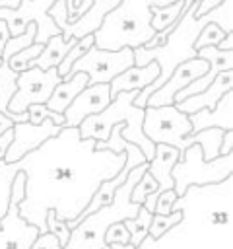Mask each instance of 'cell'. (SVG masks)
<instances>
[{"label": "cell", "mask_w": 233, "mask_h": 249, "mask_svg": "<svg viewBox=\"0 0 233 249\" xmlns=\"http://www.w3.org/2000/svg\"><path fill=\"white\" fill-rule=\"evenodd\" d=\"M221 136H223V130L221 128H202L198 132H192L188 136H184L183 144H184V150L190 146V144H198L202 148V158L206 161L210 160H216L219 156V142H221Z\"/></svg>", "instance_id": "obj_22"}, {"label": "cell", "mask_w": 233, "mask_h": 249, "mask_svg": "<svg viewBox=\"0 0 233 249\" xmlns=\"http://www.w3.org/2000/svg\"><path fill=\"white\" fill-rule=\"evenodd\" d=\"M56 0H21L17 8H0V19L8 23L10 35H19L29 23L37 25L35 43L45 45L50 37L60 33V27L49 16V8Z\"/></svg>", "instance_id": "obj_10"}, {"label": "cell", "mask_w": 233, "mask_h": 249, "mask_svg": "<svg viewBox=\"0 0 233 249\" xmlns=\"http://www.w3.org/2000/svg\"><path fill=\"white\" fill-rule=\"evenodd\" d=\"M229 89H233V70H223V72H219V74L214 78V82H212L206 89H202L200 93L188 95V97H184L183 101L173 103V105H175L181 113L192 115V113H196V111H200V109H212V107L219 101V97H221L225 91H229Z\"/></svg>", "instance_id": "obj_16"}, {"label": "cell", "mask_w": 233, "mask_h": 249, "mask_svg": "<svg viewBox=\"0 0 233 249\" xmlns=\"http://www.w3.org/2000/svg\"><path fill=\"white\" fill-rule=\"evenodd\" d=\"M231 175H233V152L206 161L202 158V148L198 144H190L179 156V161L171 169L173 191L177 193V196L184 195V191L190 185H198V187L214 185Z\"/></svg>", "instance_id": "obj_7"}, {"label": "cell", "mask_w": 233, "mask_h": 249, "mask_svg": "<svg viewBox=\"0 0 233 249\" xmlns=\"http://www.w3.org/2000/svg\"><path fill=\"white\" fill-rule=\"evenodd\" d=\"M183 6H184V0H177V2L167 4V6H150V12H151L150 25H151V29L157 33V31H165L171 25H175L177 19L181 18Z\"/></svg>", "instance_id": "obj_24"}, {"label": "cell", "mask_w": 233, "mask_h": 249, "mask_svg": "<svg viewBox=\"0 0 233 249\" xmlns=\"http://www.w3.org/2000/svg\"><path fill=\"white\" fill-rule=\"evenodd\" d=\"M173 2L177 0H122L103 18L101 25L93 33V45L105 51L144 47L155 35L150 25V6H167Z\"/></svg>", "instance_id": "obj_4"}, {"label": "cell", "mask_w": 233, "mask_h": 249, "mask_svg": "<svg viewBox=\"0 0 233 249\" xmlns=\"http://www.w3.org/2000/svg\"><path fill=\"white\" fill-rule=\"evenodd\" d=\"M196 6H198V0H184L181 18L177 19L175 25H171L165 31H157L144 47L134 49V64L136 66H144L148 62L159 64V76L136 93V97H134L136 107L144 109L148 105V97L157 88H161L165 84V80L175 70V66H179L184 60L198 58L194 41L206 23L219 25L223 33L233 31V0H223L219 6H216L214 10L198 16V18L194 16Z\"/></svg>", "instance_id": "obj_3"}, {"label": "cell", "mask_w": 233, "mask_h": 249, "mask_svg": "<svg viewBox=\"0 0 233 249\" xmlns=\"http://www.w3.org/2000/svg\"><path fill=\"white\" fill-rule=\"evenodd\" d=\"M16 167L14 163H6L4 160H0V220L8 210V202H10V191H12V181L16 175Z\"/></svg>", "instance_id": "obj_28"}, {"label": "cell", "mask_w": 233, "mask_h": 249, "mask_svg": "<svg viewBox=\"0 0 233 249\" xmlns=\"http://www.w3.org/2000/svg\"><path fill=\"white\" fill-rule=\"evenodd\" d=\"M142 132L153 142V144H167L179 150V154L184 152V136L192 134V124L188 121V115L181 113L175 105H161V107H144V121H142Z\"/></svg>", "instance_id": "obj_8"}, {"label": "cell", "mask_w": 233, "mask_h": 249, "mask_svg": "<svg viewBox=\"0 0 233 249\" xmlns=\"http://www.w3.org/2000/svg\"><path fill=\"white\" fill-rule=\"evenodd\" d=\"M25 193V173L17 171L12 181L8 210L0 220V249H29L39 237V228L19 216V202Z\"/></svg>", "instance_id": "obj_9"}, {"label": "cell", "mask_w": 233, "mask_h": 249, "mask_svg": "<svg viewBox=\"0 0 233 249\" xmlns=\"http://www.w3.org/2000/svg\"><path fill=\"white\" fill-rule=\"evenodd\" d=\"M181 210H171L169 214H153L151 216V224H150V230H148V235L151 239H157L161 233H165L171 226H175L179 220H181Z\"/></svg>", "instance_id": "obj_29"}, {"label": "cell", "mask_w": 233, "mask_h": 249, "mask_svg": "<svg viewBox=\"0 0 233 249\" xmlns=\"http://www.w3.org/2000/svg\"><path fill=\"white\" fill-rule=\"evenodd\" d=\"M12 126H14V121H12V119H8L6 115H2V113H0V134H4L6 130H10Z\"/></svg>", "instance_id": "obj_42"}, {"label": "cell", "mask_w": 233, "mask_h": 249, "mask_svg": "<svg viewBox=\"0 0 233 249\" xmlns=\"http://www.w3.org/2000/svg\"><path fill=\"white\" fill-rule=\"evenodd\" d=\"M45 224H47V231H50L52 235H56L58 241H60V245L64 247L68 243V237H70V228L66 226V222L58 220L56 214L52 210H49L47 212V218H45Z\"/></svg>", "instance_id": "obj_33"}, {"label": "cell", "mask_w": 233, "mask_h": 249, "mask_svg": "<svg viewBox=\"0 0 233 249\" xmlns=\"http://www.w3.org/2000/svg\"><path fill=\"white\" fill-rule=\"evenodd\" d=\"M179 150L167 144H155V154L148 161V173L157 181V193L173 189L171 169L179 161Z\"/></svg>", "instance_id": "obj_19"}, {"label": "cell", "mask_w": 233, "mask_h": 249, "mask_svg": "<svg viewBox=\"0 0 233 249\" xmlns=\"http://www.w3.org/2000/svg\"><path fill=\"white\" fill-rule=\"evenodd\" d=\"M21 0H0V8H17Z\"/></svg>", "instance_id": "obj_43"}, {"label": "cell", "mask_w": 233, "mask_h": 249, "mask_svg": "<svg viewBox=\"0 0 233 249\" xmlns=\"http://www.w3.org/2000/svg\"><path fill=\"white\" fill-rule=\"evenodd\" d=\"M208 70V62L202 58H190L181 62L179 66H175V70L169 74V78L165 80V84L161 88H157L150 97H148V105L150 107H161V105H173L175 93H179L183 88H186L192 80L200 78L204 72Z\"/></svg>", "instance_id": "obj_14"}, {"label": "cell", "mask_w": 233, "mask_h": 249, "mask_svg": "<svg viewBox=\"0 0 233 249\" xmlns=\"http://www.w3.org/2000/svg\"><path fill=\"white\" fill-rule=\"evenodd\" d=\"M233 152V130H223L221 142H219V156Z\"/></svg>", "instance_id": "obj_37"}, {"label": "cell", "mask_w": 233, "mask_h": 249, "mask_svg": "<svg viewBox=\"0 0 233 249\" xmlns=\"http://www.w3.org/2000/svg\"><path fill=\"white\" fill-rule=\"evenodd\" d=\"M62 78L58 76L56 68L41 70L37 66H31L17 74L16 78V93L12 95L8 109L14 113L27 111L29 105L35 103H47L56 84H60Z\"/></svg>", "instance_id": "obj_12"}, {"label": "cell", "mask_w": 233, "mask_h": 249, "mask_svg": "<svg viewBox=\"0 0 233 249\" xmlns=\"http://www.w3.org/2000/svg\"><path fill=\"white\" fill-rule=\"evenodd\" d=\"M74 41H76V39L64 41L60 33H58V35H54V37H50V39L45 43V47H43L41 54L33 60V66H37V68H41V70L56 68V66H58V62H60V60L64 58V54L68 53V49L74 45Z\"/></svg>", "instance_id": "obj_23"}, {"label": "cell", "mask_w": 233, "mask_h": 249, "mask_svg": "<svg viewBox=\"0 0 233 249\" xmlns=\"http://www.w3.org/2000/svg\"><path fill=\"white\" fill-rule=\"evenodd\" d=\"M105 243L107 245L109 243H120V245L130 243V233H128V230L124 228L122 222H116V224H113V226L107 228V231H105Z\"/></svg>", "instance_id": "obj_34"}, {"label": "cell", "mask_w": 233, "mask_h": 249, "mask_svg": "<svg viewBox=\"0 0 233 249\" xmlns=\"http://www.w3.org/2000/svg\"><path fill=\"white\" fill-rule=\"evenodd\" d=\"M177 200V193L173 189L169 191H163L157 195V200H155V208H153V214H169L171 208H173V202Z\"/></svg>", "instance_id": "obj_35"}, {"label": "cell", "mask_w": 233, "mask_h": 249, "mask_svg": "<svg viewBox=\"0 0 233 249\" xmlns=\"http://www.w3.org/2000/svg\"><path fill=\"white\" fill-rule=\"evenodd\" d=\"M153 191H157V181L148 173V169L144 171V175L138 179V183L134 185V189H132V193H130V200L132 202H136V204H142L144 202V198L150 195V193H153Z\"/></svg>", "instance_id": "obj_31"}, {"label": "cell", "mask_w": 233, "mask_h": 249, "mask_svg": "<svg viewBox=\"0 0 233 249\" xmlns=\"http://www.w3.org/2000/svg\"><path fill=\"white\" fill-rule=\"evenodd\" d=\"M27 115H29L27 123H31V124H39V123H43L45 119H50L54 124L64 126V115H62V113H54V111L47 109V105H45V103L29 105V107H27Z\"/></svg>", "instance_id": "obj_30"}, {"label": "cell", "mask_w": 233, "mask_h": 249, "mask_svg": "<svg viewBox=\"0 0 233 249\" xmlns=\"http://www.w3.org/2000/svg\"><path fill=\"white\" fill-rule=\"evenodd\" d=\"M60 124H54L50 119H45L43 123L39 124H31V123H17L12 126L14 130V138L8 146V152L4 156V161L6 163H14V161H19L25 154H29L31 150L39 148L45 140L56 136L60 132Z\"/></svg>", "instance_id": "obj_13"}, {"label": "cell", "mask_w": 233, "mask_h": 249, "mask_svg": "<svg viewBox=\"0 0 233 249\" xmlns=\"http://www.w3.org/2000/svg\"><path fill=\"white\" fill-rule=\"evenodd\" d=\"M10 29H8V23L4 19H0V56H2V51H4V45L8 43L10 39Z\"/></svg>", "instance_id": "obj_40"}, {"label": "cell", "mask_w": 233, "mask_h": 249, "mask_svg": "<svg viewBox=\"0 0 233 249\" xmlns=\"http://www.w3.org/2000/svg\"><path fill=\"white\" fill-rule=\"evenodd\" d=\"M43 47H45V45H41V43H33V45H29V47L21 49L19 53L12 54L6 62H8V66H10L14 72H17V74H19V72H23V70H27V68H31V66H33V60L41 54Z\"/></svg>", "instance_id": "obj_27"}, {"label": "cell", "mask_w": 233, "mask_h": 249, "mask_svg": "<svg viewBox=\"0 0 233 249\" xmlns=\"http://www.w3.org/2000/svg\"><path fill=\"white\" fill-rule=\"evenodd\" d=\"M0 62H2V56H0Z\"/></svg>", "instance_id": "obj_45"}, {"label": "cell", "mask_w": 233, "mask_h": 249, "mask_svg": "<svg viewBox=\"0 0 233 249\" xmlns=\"http://www.w3.org/2000/svg\"><path fill=\"white\" fill-rule=\"evenodd\" d=\"M105 249H134V245L126 243V245H120V243H109Z\"/></svg>", "instance_id": "obj_44"}, {"label": "cell", "mask_w": 233, "mask_h": 249, "mask_svg": "<svg viewBox=\"0 0 233 249\" xmlns=\"http://www.w3.org/2000/svg\"><path fill=\"white\" fill-rule=\"evenodd\" d=\"M151 216H153L151 212H148L144 206H140V208H138V214H136L134 218L122 220L124 228H126L128 233H130V245L138 247V245L142 243V239L148 235V230H150V224H151Z\"/></svg>", "instance_id": "obj_26"}, {"label": "cell", "mask_w": 233, "mask_h": 249, "mask_svg": "<svg viewBox=\"0 0 233 249\" xmlns=\"http://www.w3.org/2000/svg\"><path fill=\"white\" fill-rule=\"evenodd\" d=\"M12 138H14V130H12V128L6 130L4 134H0V160H4V156H6V152H8V146H10Z\"/></svg>", "instance_id": "obj_39"}, {"label": "cell", "mask_w": 233, "mask_h": 249, "mask_svg": "<svg viewBox=\"0 0 233 249\" xmlns=\"http://www.w3.org/2000/svg\"><path fill=\"white\" fill-rule=\"evenodd\" d=\"M95 43V39H93V33L91 35H85V37H80V39H76L74 41V45L68 49V53L64 54V58L58 62V66H56V72H58V76L64 80L68 74H70V68H72V64L80 58V56H83L87 51H89V47Z\"/></svg>", "instance_id": "obj_25"}, {"label": "cell", "mask_w": 233, "mask_h": 249, "mask_svg": "<svg viewBox=\"0 0 233 249\" xmlns=\"http://www.w3.org/2000/svg\"><path fill=\"white\" fill-rule=\"evenodd\" d=\"M126 161V154L95 150L93 138H80L78 126H62L60 132L45 140L39 148L14 161L16 171L25 173V193L17 206L19 216L47 231V212L58 220H76L97 187L115 177Z\"/></svg>", "instance_id": "obj_1"}, {"label": "cell", "mask_w": 233, "mask_h": 249, "mask_svg": "<svg viewBox=\"0 0 233 249\" xmlns=\"http://www.w3.org/2000/svg\"><path fill=\"white\" fill-rule=\"evenodd\" d=\"M223 0H198V6H196V12H194V16L198 18V16H202V14H206V12H210V10H214L216 6H219Z\"/></svg>", "instance_id": "obj_38"}, {"label": "cell", "mask_w": 233, "mask_h": 249, "mask_svg": "<svg viewBox=\"0 0 233 249\" xmlns=\"http://www.w3.org/2000/svg\"><path fill=\"white\" fill-rule=\"evenodd\" d=\"M89 84V78L85 72H74L68 78H64L60 84H56V88L52 89L50 97L47 99V109L54 111V113H64L66 107L72 103V99Z\"/></svg>", "instance_id": "obj_20"}, {"label": "cell", "mask_w": 233, "mask_h": 249, "mask_svg": "<svg viewBox=\"0 0 233 249\" xmlns=\"http://www.w3.org/2000/svg\"><path fill=\"white\" fill-rule=\"evenodd\" d=\"M148 169V161L132 167L124 179V183L115 191L113 200L107 206H101L99 210L87 214L80 224H76L70 230L68 243L62 249H105V231L109 226L122 222L126 218H134L138 214V208L142 204H136L130 200V193L138 179Z\"/></svg>", "instance_id": "obj_5"}, {"label": "cell", "mask_w": 233, "mask_h": 249, "mask_svg": "<svg viewBox=\"0 0 233 249\" xmlns=\"http://www.w3.org/2000/svg\"><path fill=\"white\" fill-rule=\"evenodd\" d=\"M216 47L221 49V51H229V49H233V31H231V33H225L223 39H221Z\"/></svg>", "instance_id": "obj_41"}, {"label": "cell", "mask_w": 233, "mask_h": 249, "mask_svg": "<svg viewBox=\"0 0 233 249\" xmlns=\"http://www.w3.org/2000/svg\"><path fill=\"white\" fill-rule=\"evenodd\" d=\"M29 249H62V245L56 235H52L50 231H45V233H39V237L33 241Z\"/></svg>", "instance_id": "obj_36"}, {"label": "cell", "mask_w": 233, "mask_h": 249, "mask_svg": "<svg viewBox=\"0 0 233 249\" xmlns=\"http://www.w3.org/2000/svg\"><path fill=\"white\" fill-rule=\"evenodd\" d=\"M16 78H17V72H14L6 60L0 62V113L6 115L8 119L14 121V124L17 123H25L29 119L27 111L23 113H14L8 109V103L12 99V95L16 93Z\"/></svg>", "instance_id": "obj_21"}, {"label": "cell", "mask_w": 233, "mask_h": 249, "mask_svg": "<svg viewBox=\"0 0 233 249\" xmlns=\"http://www.w3.org/2000/svg\"><path fill=\"white\" fill-rule=\"evenodd\" d=\"M223 31H221V27L219 25H216V23H206L204 25V29L200 31V35L196 37V41H194V49L198 51V49H202V47H216L221 39H223Z\"/></svg>", "instance_id": "obj_32"}, {"label": "cell", "mask_w": 233, "mask_h": 249, "mask_svg": "<svg viewBox=\"0 0 233 249\" xmlns=\"http://www.w3.org/2000/svg\"><path fill=\"white\" fill-rule=\"evenodd\" d=\"M138 89L132 91H122L118 95L113 97V101L97 115H89L85 117L80 124V138L87 140H107L111 134V128L118 123H124V128L120 130V136L126 142L136 144L142 154L146 156V161H150L155 154V144L142 132V121H144V109L134 105V97H136Z\"/></svg>", "instance_id": "obj_6"}, {"label": "cell", "mask_w": 233, "mask_h": 249, "mask_svg": "<svg viewBox=\"0 0 233 249\" xmlns=\"http://www.w3.org/2000/svg\"><path fill=\"white\" fill-rule=\"evenodd\" d=\"M233 175L214 185H190L171 210L181 220L157 239L146 235L134 249H233Z\"/></svg>", "instance_id": "obj_2"}, {"label": "cell", "mask_w": 233, "mask_h": 249, "mask_svg": "<svg viewBox=\"0 0 233 249\" xmlns=\"http://www.w3.org/2000/svg\"><path fill=\"white\" fill-rule=\"evenodd\" d=\"M188 121L192 124V132L212 126L221 130H233V89L225 91L212 109H200L188 115Z\"/></svg>", "instance_id": "obj_17"}, {"label": "cell", "mask_w": 233, "mask_h": 249, "mask_svg": "<svg viewBox=\"0 0 233 249\" xmlns=\"http://www.w3.org/2000/svg\"><path fill=\"white\" fill-rule=\"evenodd\" d=\"M132 64H134V49L130 47H122L118 51H105L91 45L89 51L72 64L70 74L85 72L89 78V84H109L115 76H118Z\"/></svg>", "instance_id": "obj_11"}, {"label": "cell", "mask_w": 233, "mask_h": 249, "mask_svg": "<svg viewBox=\"0 0 233 249\" xmlns=\"http://www.w3.org/2000/svg\"><path fill=\"white\" fill-rule=\"evenodd\" d=\"M113 101L109 84H89L85 86L66 107L64 115V126H78L85 117L101 113L109 103Z\"/></svg>", "instance_id": "obj_15"}, {"label": "cell", "mask_w": 233, "mask_h": 249, "mask_svg": "<svg viewBox=\"0 0 233 249\" xmlns=\"http://www.w3.org/2000/svg\"><path fill=\"white\" fill-rule=\"evenodd\" d=\"M159 76V64L157 62H148L144 66H136L132 64L130 68H126L124 72H120L118 76H115L109 82V89H111V97L122 93V91H132V89H142L148 84H151L155 78Z\"/></svg>", "instance_id": "obj_18"}]
</instances>
